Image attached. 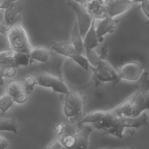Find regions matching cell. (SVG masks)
Segmentation results:
<instances>
[{
    "mask_svg": "<svg viewBox=\"0 0 149 149\" xmlns=\"http://www.w3.org/2000/svg\"><path fill=\"white\" fill-rule=\"evenodd\" d=\"M23 10V3L22 0L11 2L3 13V24L9 28L14 22L16 17Z\"/></svg>",
    "mask_w": 149,
    "mask_h": 149,
    "instance_id": "cell-11",
    "label": "cell"
},
{
    "mask_svg": "<svg viewBox=\"0 0 149 149\" xmlns=\"http://www.w3.org/2000/svg\"><path fill=\"white\" fill-rule=\"evenodd\" d=\"M0 51L10 49L6 31H1L0 33Z\"/></svg>",
    "mask_w": 149,
    "mask_h": 149,
    "instance_id": "cell-34",
    "label": "cell"
},
{
    "mask_svg": "<svg viewBox=\"0 0 149 149\" xmlns=\"http://www.w3.org/2000/svg\"><path fill=\"white\" fill-rule=\"evenodd\" d=\"M115 28V22L113 17L107 16L101 19L100 22L96 27V33L100 42L102 37L109 33H112Z\"/></svg>",
    "mask_w": 149,
    "mask_h": 149,
    "instance_id": "cell-13",
    "label": "cell"
},
{
    "mask_svg": "<svg viewBox=\"0 0 149 149\" xmlns=\"http://www.w3.org/2000/svg\"><path fill=\"white\" fill-rule=\"evenodd\" d=\"M4 77H1V79H0V81H1V86H3L4 84Z\"/></svg>",
    "mask_w": 149,
    "mask_h": 149,
    "instance_id": "cell-41",
    "label": "cell"
},
{
    "mask_svg": "<svg viewBox=\"0 0 149 149\" xmlns=\"http://www.w3.org/2000/svg\"><path fill=\"white\" fill-rule=\"evenodd\" d=\"M10 2H15V1H17L18 0H8Z\"/></svg>",
    "mask_w": 149,
    "mask_h": 149,
    "instance_id": "cell-44",
    "label": "cell"
},
{
    "mask_svg": "<svg viewBox=\"0 0 149 149\" xmlns=\"http://www.w3.org/2000/svg\"><path fill=\"white\" fill-rule=\"evenodd\" d=\"M15 102L12 95L6 92L0 97V110L2 113H5Z\"/></svg>",
    "mask_w": 149,
    "mask_h": 149,
    "instance_id": "cell-22",
    "label": "cell"
},
{
    "mask_svg": "<svg viewBox=\"0 0 149 149\" xmlns=\"http://www.w3.org/2000/svg\"><path fill=\"white\" fill-rule=\"evenodd\" d=\"M65 123H58L55 126V133L58 136V138L62 136L65 133Z\"/></svg>",
    "mask_w": 149,
    "mask_h": 149,
    "instance_id": "cell-36",
    "label": "cell"
},
{
    "mask_svg": "<svg viewBox=\"0 0 149 149\" xmlns=\"http://www.w3.org/2000/svg\"><path fill=\"white\" fill-rule=\"evenodd\" d=\"M141 7L144 14L149 19V0H146L141 2Z\"/></svg>",
    "mask_w": 149,
    "mask_h": 149,
    "instance_id": "cell-37",
    "label": "cell"
},
{
    "mask_svg": "<svg viewBox=\"0 0 149 149\" xmlns=\"http://www.w3.org/2000/svg\"><path fill=\"white\" fill-rule=\"evenodd\" d=\"M11 2H10L8 0H0V8L2 9H6L10 4Z\"/></svg>",
    "mask_w": 149,
    "mask_h": 149,
    "instance_id": "cell-40",
    "label": "cell"
},
{
    "mask_svg": "<svg viewBox=\"0 0 149 149\" xmlns=\"http://www.w3.org/2000/svg\"><path fill=\"white\" fill-rule=\"evenodd\" d=\"M15 51L10 49L0 51V63L3 65H13V58Z\"/></svg>",
    "mask_w": 149,
    "mask_h": 149,
    "instance_id": "cell-24",
    "label": "cell"
},
{
    "mask_svg": "<svg viewBox=\"0 0 149 149\" xmlns=\"http://www.w3.org/2000/svg\"><path fill=\"white\" fill-rule=\"evenodd\" d=\"M23 84L24 88L27 92L33 91L35 86L37 84L36 77L31 74H27L24 76L23 78Z\"/></svg>",
    "mask_w": 149,
    "mask_h": 149,
    "instance_id": "cell-26",
    "label": "cell"
},
{
    "mask_svg": "<svg viewBox=\"0 0 149 149\" xmlns=\"http://www.w3.org/2000/svg\"><path fill=\"white\" fill-rule=\"evenodd\" d=\"M24 89L23 83L15 80L9 81L6 86V91L8 93L13 96L18 92Z\"/></svg>",
    "mask_w": 149,
    "mask_h": 149,
    "instance_id": "cell-25",
    "label": "cell"
},
{
    "mask_svg": "<svg viewBox=\"0 0 149 149\" xmlns=\"http://www.w3.org/2000/svg\"><path fill=\"white\" fill-rule=\"evenodd\" d=\"M13 100L15 103L22 104L24 103L28 99V92L25 90L23 89L20 91L13 96Z\"/></svg>",
    "mask_w": 149,
    "mask_h": 149,
    "instance_id": "cell-32",
    "label": "cell"
},
{
    "mask_svg": "<svg viewBox=\"0 0 149 149\" xmlns=\"http://www.w3.org/2000/svg\"><path fill=\"white\" fill-rule=\"evenodd\" d=\"M31 59L30 54L15 52L13 58V65L15 66H27Z\"/></svg>",
    "mask_w": 149,
    "mask_h": 149,
    "instance_id": "cell-21",
    "label": "cell"
},
{
    "mask_svg": "<svg viewBox=\"0 0 149 149\" xmlns=\"http://www.w3.org/2000/svg\"><path fill=\"white\" fill-rule=\"evenodd\" d=\"M134 1V2H140V3H141L146 0H133Z\"/></svg>",
    "mask_w": 149,
    "mask_h": 149,
    "instance_id": "cell-42",
    "label": "cell"
},
{
    "mask_svg": "<svg viewBox=\"0 0 149 149\" xmlns=\"http://www.w3.org/2000/svg\"><path fill=\"white\" fill-rule=\"evenodd\" d=\"M84 38L80 34L79 25L76 22L71 32V40L72 45L82 55H85L86 46L84 42Z\"/></svg>",
    "mask_w": 149,
    "mask_h": 149,
    "instance_id": "cell-14",
    "label": "cell"
},
{
    "mask_svg": "<svg viewBox=\"0 0 149 149\" xmlns=\"http://www.w3.org/2000/svg\"><path fill=\"white\" fill-rule=\"evenodd\" d=\"M107 111L95 110L87 114L79 123V125L95 123L100 122L107 115Z\"/></svg>",
    "mask_w": 149,
    "mask_h": 149,
    "instance_id": "cell-19",
    "label": "cell"
},
{
    "mask_svg": "<svg viewBox=\"0 0 149 149\" xmlns=\"http://www.w3.org/2000/svg\"><path fill=\"white\" fill-rule=\"evenodd\" d=\"M65 127L64 134L74 135L76 134V123L72 118H69L68 121L65 122Z\"/></svg>",
    "mask_w": 149,
    "mask_h": 149,
    "instance_id": "cell-33",
    "label": "cell"
},
{
    "mask_svg": "<svg viewBox=\"0 0 149 149\" xmlns=\"http://www.w3.org/2000/svg\"><path fill=\"white\" fill-rule=\"evenodd\" d=\"M45 148L49 149H62L65 148V147L63 145L62 141L58 138L49 143L47 146L45 147Z\"/></svg>",
    "mask_w": 149,
    "mask_h": 149,
    "instance_id": "cell-35",
    "label": "cell"
},
{
    "mask_svg": "<svg viewBox=\"0 0 149 149\" xmlns=\"http://www.w3.org/2000/svg\"><path fill=\"white\" fill-rule=\"evenodd\" d=\"M37 84L49 88L54 91L66 95L70 91L66 84L57 76L47 73H41L36 76Z\"/></svg>",
    "mask_w": 149,
    "mask_h": 149,
    "instance_id": "cell-4",
    "label": "cell"
},
{
    "mask_svg": "<svg viewBox=\"0 0 149 149\" xmlns=\"http://www.w3.org/2000/svg\"><path fill=\"white\" fill-rule=\"evenodd\" d=\"M147 111L149 112V90L141 91L140 90L130 116H136Z\"/></svg>",
    "mask_w": 149,
    "mask_h": 149,
    "instance_id": "cell-12",
    "label": "cell"
},
{
    "mask_svg": "<svg viewBox=\"0 0 149 149\" xmlns=\"http://www.w3.org/2000/svg\"><path fill=\"white\" fill-rule=\"evenodd\" d=\"M52 49L59 55L72 59L78 65L86 70L89 69V63L87 58L81 54L72 44L63 42H55L52 45Z\"/></svg>",
    "mask_w": 149,
    "mask_h": 149,
    "instance_id": "cell-2",
    "label": "cell"
},
{
    "mask_svg": "<svg viewBox=\"0 0 149 149\" xmlns=\"http://www.w3.org/2000/svg\"><path fill=\"white\" fill-rule=\"evenodd\" d=\"M68 6L74 12L81 35L84 38L88 30L93 17L85 9L82 3L73 0H66Z\"/></svg>",
    "mask_w": 149,
    "mask_h": 149,
    "instance_id": "cell-3",
    "label": "cell"
},
{
    "mask_svg": "<svg viewBox=\"0 0 149 149\" xmlns=\"http://www.w3.org/2000/svg\"><path fill=\"white\" fill-rule=\"evenodd\" d=\"M95 19L93 18L91 24L84 37L85 46L91 49H94L99 45L100 40L97 37L95 27Z\"/></svg>",
    "mask_w": 149,
    "mask_h": 149,
    "instance_id": "cell-15",
    "label": "cell"
},
{
    "mask_svg": "<svg viewBox=\"0 0 149 149\" xmlns=\"http://www.w3.org/2000/svg\"><path fill=\"white\" fill-rule=\"evenodd\" d=\"M92 128L90 126L83 129L81 132L74 134L76 139V144L74 148H87L88 146V141Z\"/></svg>",
    "mask_w": 149,
    "mask_h": 149,
    "instance_id": "cell-17",
    "label": "cell"
},
{
    "mask_svg": "<svg viewBox=\"0 0 149 149\" xmlns=\"http://www.w3.org/2000/svg\"><path fill=\"white\" fill-rule=\"evenodd\" d=\"M141 85L139 87L140 91H145L149 90V69H144L140 78Z\"/></svg>",
    "mask_w": 149,
    "mask_h": 149,
    "instance_id": "cell-28",
    "label": "cell"
},
{
    "mask_svg": "<svg viewBox=\"0 0 149 149\" xmlns=\"http://www.w3.org/2000/svg\"><path fill=\"white\" fill-rule=\"evenodd\" d=\"M133 0H110L107 2L108 16L114 17L125 13L132 8Z\"/></svg>",
    "mask_w": 149,
    "mask_h": 149,
    "instance_id": "cell-10",
    "label": "cell"
},
{
    "mask_svg": "<svg viewBox=\"0 0 149 149\" xmlns=\"http://www.w3.org/2000/svg\"><path fill=\"white\" fill-rule=\"evenodd\" d=\"M138 87L130 95L113 108L108 110L106 116L112 119L122 116H130L133 109L134 101L139 93Z\"/></svg>",
    "mask_w": 149,
    "mask_h": 149,
    "instance_id": "cell-7",
    "label": "cell"
},
{
    "mask_svg": "<svg viewBox=\"0 0 149 149\" xmlns=\"http://www.w3.org/2000/svg\"><path fill=\"white\" fill-rule=\"evenodd\" d=\"M16 73V66L12 65H5L0 70L1 77H12L15 76Z\"/></svg>",
    "mask_w": 149,
    "mask_h": 149,
    "instance_id": "cell-30",
    "label": "cell"
},
{
    "mask_svg": "<svg viewBox=\"0 0 149 149\" xmlns=\"http://www.w3.org/2000/svg\"><path fill=\"white\" fill-rule=\"evenodd\" d=\"M73 1H74L76 2H77L79 3H83L84 2L85 0H73Z\"/></svg>",
    "mask_w": 149,
    "mask_h": 149,
    "instance_id": "cell-43",
    "label": "cell"
},
{
    "mask_svg": "<svg viewBox=\"0 0 149 149\" xmlns=\"http://www.w3.org/2000/svg\"><path fill=\"white\" fill-rule=\"evenodd\" d=\"M9 144L8 140L2 135H0V148L4 149L8 147Z\"/></svg>",
    "mask_w": 149,
    "mask_h": 149,
    "instance_id": "cell-39",
    "label": "cell"
},
{
    "mask_svg": "<svg viewBox=\"0 0 149 149\" xmlns=\"http://www.w3.org/2000/svg\"><path fill=\"white\" fill-rule=\"evenodd\" d=\"M125 129V128L114 123L109 127L104 130V132L107 134H111V135H113L118 138L121 139V138H122L123 133Z\"/></svg>",
    "mask_w": 149,
    "mask_h": 149,
    "instance_id": "cell-27",
    "label": "cell"
},
{
    "mask_svg": "<svg viewBox=\"0 0 149 149\" xmlns=\"http://www.w3.org/2000/svg\"><path fill=\"white\" fill-rule=\"evenodd\" d=\"M0 130L7 131L17 133L18 131V123L15 118H1Z\"/></svg>",
    "mask_w": 149,
    "mask_h": 149,
    "instance_id": "cell-20",
    "label": "cell"
},
{
    "mask_svg": "<svg viewBox=\"0 0 149 149\" xmlns=\"http://www.w3.org/2000/svg\"><path fill=\"white\" fill-rule=\"evenodd\" d=\"M108 50L107 45L104 44L101 47V50H100V57L102 59H106L107 57L108 56Z\"/></svg>",
    "mask_w": 149,
    "mask_h": 149,
    "instance_id": "cell-38",
    "label": "cell"
},
{
    "mask_svg": "<svg viewBox=\"0 0 149 149\" xmlns=\"http://www.w3.org/2000/svg\"><path fill=\"white\" fill-rule=\"evenodd\" d=\"M63 113L68 118H72L77 115L75 108L65 100L63 103Z\"/></svg>",
    "mask_w": 149,
    "mask_h": 149,
    "instance_id": "cell-31",
    "label": "cell"
},
{
    "mask_svg": "<svg viewBox=\"0 0 149 149\" xmlns=\"http://www.w3.org/2000/svg\"><path fill=\"white\" fill-rule=\"evenodd\" d=\"M65 100L69 101L75 108L77 115L82 112L84 107V99L80 93L76 91L70 90L65 95Z\"/></svg>",
    "mask_w": 149,
    "mask_h": 149,
    "instance_id": "cell-16",
    "label": "cell"
},
{
    "mask_svg": "<svg viewBox=\"0 0 149 149\" xmlns=\"http://www.w3.org/2000/svg\"><path fill=\"white\" fill-rule=\"evenodd\" d=\"M89 69L93 72L94 77L100 81L111 82L120 79L118 71L106 59H102L97 67L89 65Z\"/></svg>",
    "mask_w": 149,
    "mask_h": 149,
    "instance_id": "cell-5",
    "label": "cell"
},
{
    "mask_svg": "<svg viewBox=\"0 0 149 149\" xmlns=\"http://www.w3.org/2000/svg\"><path fill=\"white\" fill-rule=\"evenodd\" d=\"M30 55L31 59L39 62L44 63L48 61L50 52L47 47L44 46H38L32 48Z\"/></svg>",
    "mask_w": 149,
    "mask_h": 149,
    "instance_id": "cell-18",
    "label": "cell"
},
{
    "mask_svg": "<svg viewBox=\"0 0 149 149\" xmlns=\"http://www.w3.org/2000/svg\"><path fill=\"white\" fill-rule=\"evenodd\" d=\"M89 14L95 19H102L108 16L105 0H85L82 3Z\"/></svg>",
    "mask_w": 149,
    "mask_h": 149,
    "instance_id": "cell-9",
    "label": "cell"
},
{
    "mask_svg": "<svg viewBox=\"0 0 149 149\" xmlns=\"http://www.w3.org/2000/svg\"><path fill=\"white\" fill-rule=\"evenodd\" d=\"M62 143L65 148H73L76 144V139L73 134H64L58 138Z\"/></svg>",
    "mask_w": 149,
    "mask_h": 149,
    "instance_id": "cell-29",
    "label": "cell"
},
{
    "mask_svg": "<svg viewBox=\"0 0 149 149\" xmlns=\"http://www.w3.org/2000/svg\"><path fill=\"white\" fill-rule=\"evenodd\" d=\"M145 69L144 64L139 61H129L122 64L118 69L120 79L134 81L139 80Z\"/></svg>",
    "mask_w": 149,
    "mask_h": 149,
    "instance_id": "cell-6",
    "label": "cell"
},
{
    "mask_svg": "<svg viewBox=\"0 0 149 149\" xmlns=\"http://www.w3.org/2000/svg\"><path fill=\"white\" fill-rule=\"evenodd\" d=\"M85 55L90 66L93 67H97L100 65L102 59L101 58L100 55H98L93 50V49L86 47Z\"/></svg>",
    "mask_w": 149,
    "mask_h": 149,
    "instance_id": "cell-23",
    "label": "cell"
},
{
    "mask_svg": "<svg viewBox=\"0 0 149 149\" xmlns=\"http://www.w3.org/2000/svg\"><path fill=\"white\" fill-rule=\"evenodd\" d=\"M6 33L12 49L17 52L30 54L33 48L30 39L21 23L14 22Z\"/></svg>",
    "mask_w": 149,
    "mask_h": 149,
    "instance_id": "cell-1",
    "label": "cell"
},
{
    "mask_svg": "<svg viewBox=\"0 0 149 149\" xmlns=\"http://www.w3.org/2000/svg\"><path fill=\"white\" fill-rule=\"evenodd\" d=\"M113 123L116 124L125 129H138L148 125V114L147 111L143 112L136 116H122L113 119Z\"/></svg>",
    "mask_w": 149,
    "mask_h": 149,
    "instance_id": "cell-8",
    "label": "cell"
}]
</instances>
